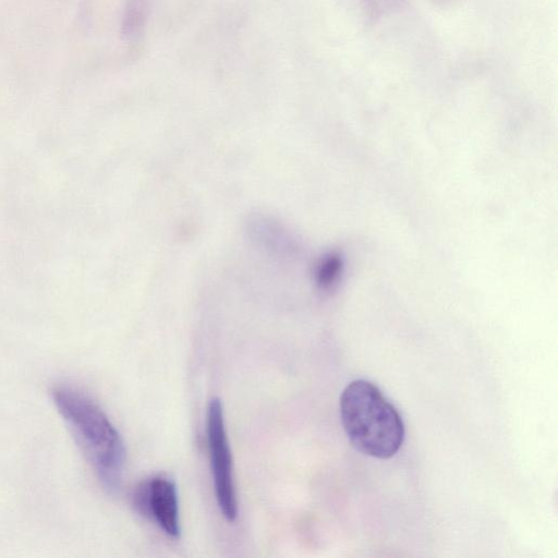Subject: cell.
Returning a JSON list of instances; mask_svg holds the SVG:
<instances>
[{"instance_id": "obj_1", "label": "cell", "mask_w": 558, "mask_h": 558, "mask_svg": "<svg viewBox=\"0 0 558 558\" xmlns=\"http://www.w3.org/2000/svg\"><path fill=\"white\" fill-rule=\"evenodd\" d=\"M52 398L102 485L114 489L125 459L124 445L114 425L88 395L74 386L57 385Z\"/></svg>"}, {"instance_id": "obj_2", "label": "cell", "mask_w": 558, "mask_h": 558, "mask_svg": "<svg viewBox=\"0 0 558 558\" xmlns=\"http://www.w3.org/2000/svg\"><path fill=\"white\" fill-rule=\"evenodd\" d=\"M339 407L347 437L359 451L378 459L399 451L404 440L403 421L376 385L365 379L351 381Z\"/></svg>"}, {"instance_id": "obj_3", "label": "cell", "mask_w": 558, "mask_h": 558, "mask_svg": "<svg viewBox=\"0 0 558 558\" xmlns=\"http://www.w3.org/2000/svg\"><path fill=\"white\" fill-rule=\"evenodd\" d=\"M206 432L218 507L228 521L238 514L232 456L227 437L222 404L213 398L207 408Z\"/></svg>"}, {"instance_id": "obj_4", "label": "cell", "mask_w": 558, "mask_h": 558, "mask_svg": "<svg viewBox=\"0 0 558 558\" xmlns=\"http://www.w3.org/2000/svg\"><path fill=\"white\" fill-rule=\"evenodd\" d=\"M132 499L136 510L154 519L167 535H180L178 494L171 480L153 476L135 487Z\"/></svg>"}]
</instances>
